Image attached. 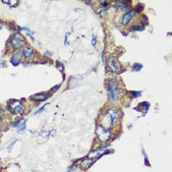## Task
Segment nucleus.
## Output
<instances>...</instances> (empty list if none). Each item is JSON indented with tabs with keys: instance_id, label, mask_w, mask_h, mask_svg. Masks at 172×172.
Instances as JSON below:
<instances>
[{
	"instance_id": "obj_1",
	"label": "nucleus",
	"mask_w": 172,
	"mask_h": 172,
	"mask_svg": "<svg viewBox=\"0 0 172 172\" xmlns=\"http://www.w3.org/2000/svg\"><path fill=\"white\" fill-rule=\"evenodd\" d=\"M120 118H121V111L116 107H108L102 113L101 125L109 128V129H113L118 125Z\"/></svg>"
},
{
	"instance_id": "obj_2",
	"label": "nucleus",
	"mask_w": 172,
	"mask_h": 172,
	"mask_svg": "<svg viewBox=\"0 0 172 172\" xmlns=\"http://www.w3.org/2000/svg\"><path fill=\"white\" fill-rule=\"evenodd\" d=\"M122 94V89L117 81H111L107 85V95L110 102H116Z\"/></svg>"
},
{
	"instance_id": "obj_3",
	"label": "nucleus",
	"mask_w": 172,
	"mask_h": 172,
	"mask_svg": "<svg viewBox=\"0 0 172 172\" xmlns=\"http://www.w3.org/2000/svg\"><path fill=\"white\" fill-rule=\"evenodd\" d=\"M95 136H97V139L98 140V142H101V144H104L109 142L111 138L113 136V131L112 129H109V128H106L104 126L98 124L97 126V129H95Z\"/></svg>"
},
{
	"instance_id": "obj_4",
	"label": "nucleus",
	"mask_w": 172,
	"mask_h": 172,
	"mask_svg": "<svg viewBox=\"0 0 172 172\" xmlns=\"http://www.w3.org/2000/svg\"><path fill=\"white\" fill-rule=\"evenodd\" d=\"M7 110L12 115H18L21 116L25 112V105L21 101H17V99H12L7 104Z\"/></svg>"
},
{
	"instance_id": "obj_5",
	"label": "nucleus",
	"mask_w": 172,
	"mask_h": 172,
	"mask_svg": "<svg viewBox=\"0 0 172 172\" xmlns=\"http://www.w3.org/2000/svg\"><path fill=\"white\" fill-rule=\"evenodd\" d=\"M26 45V39L20 33H16L10 38V46L13 49H21Z\"/></svg>"
},
{
	"instance_id": "obj_6",
	"label": "nucleus",
	"mask_w": 172,
	"mask_h": 172,
	"mask_svg": "<svg viewBox=\"0 0 172 172\" xmlns=\"http://www.w3.org/2000/svg\"><path fill=\"white\" fill-rule=\"evenodd\" d=\"M108 153H109V151L107 150L106 147H98V149L91 150L90 151V154H88L87 157L91 158L93 160L95 161V159L101 157L103 154H108Z\"/></svg>"
},
{
	"instance_id": "obj_7",
	"label": "nucleus",
	"mask_w": 172,
	"mask_h": 172,
	"mask_svg": "<svg viewBox=\"0 0 172 172\" xmlns=\"http://www.w3.org/2000/svg\"><path fill=\"white\" fill-rule=\"evenodd\" d=\"M108 67L110 68V70L113 72V73L115 74H119V73H121V71H122V67H121V64H120V62L118 61V59L112 56V57H110L108 59Z\"/></svg>"
},
{
	"instance_id": "obj_8",
	"label": "nucleus",
	"mask_w": 172,
	"mask_h": 172,
	"mask_svg": "<svg viewBox=\"0 0 172 172\" xmlns=\"http://www.w3.org/2000/svg\"><path fill=\"white\" fill-rule=\"evenodd\" d=\"M136 14H137V12H136L135 9H132V10H129L128 12H126L125 14L123 15L122 17V20H121V25L123 27H126L130 24V22L132 21V19L135 18Z\"/></svg>"
},
{
	"instance_id": "obj_9",
	"label": "nucleus",
	"mask_w": 172,
	"mask_h": 172,
	"mask_svg": "<svg viewBox=\"0 0 172 172\" xmlns=\"http://www.w3.org/2000/svg\"><path fill=\"white\" fill-rule=\"evenodd\" d=\"M22 53H23V57L25 58L28 61H31L33 60L35 56V51L33 47L31 46H25L22 50Z\"/></svg>"
},
{
	"instance_id": "obj_10",
	"label": "nucleus",
	"mask_w": 172,
	"mask_h": 172,
	"mask_svg": "<svg viewBox=\"0 0 172 172\" xmlns=\"http://www.w3.org/2000/svg\"><path fill=\"white\" fill-rule=\"evenodd\" d=\"M22 57H23L22 51H20V50L16 51V52H14L13 55H12L11 58H10V63H11L13 66H18L19 64L21 63Z\"/></svg>"
},
{
	"instance_id": "obj_11",
	"label": "nucleus",
	"mask_w": 172,
	"mask_h": 172,
	"mask_svg": "<svg viewBox=\"0 0 172 172\" xmlns=\"http://www.w3.org/2000/svg\"><path fill=\"white\" fill-rule=\"evenodd\" d=\"M49 95L50 94H35L34 95H31V97H30V99L31 101H35V102H41L48 98Z\"/></svg>"
},
{
	"instance_id": "obj_12",
	"label": "nucleus",
	"mask_w": 172,
	"mask_h": 172,
	"mask_svg": "<svg viewBox=\"0 0 172 172\" xmlns=\"http://www.w3.org/2000/svg\"><path fill=\"white\" fill-rule=\"evenodd\" d=\"M94 160H93L91 158H89V157H86L81 160V162H80V167H81L82 169H88L90 168V167L94 164Z\"/></svg>"
},
{
	"instance_id": "obj_13",
	"label": "nucleus",
	"mask_w": 172,
	"mask_h": 172,
	"mask_svg": "<svg viewBox=\"0 0 172 172\" xmlns=\"http://www.w3.org/2000/svg\"><path fill=\"white\" fill-rule=\"evenodd\" d=\"M26 119H22L21 121H17L13 123V125H12V127H15L16 129H17V132L18 133H21L22 131H25L26 129Z\"/></svg>"
},
{
	"instance_id": "obj_14",
	"label": "nucleus",
	"mask_w": 172,
	"mask_h": 172,
	"mask_svg": "<svg viewBox=\"0 0 172 172\" xmlns=\"http://www.w3.org/2000/svg\"><path fill=\"white\" fill-rule=\"evenodd\" d=\"M130 1H118L115 3V7L116 9L119 11H126L128 9V4H130Z\"/></svg>"
},
{
	"instance_id": "obj_15",
	"label": "nucleus",
	"mask_w": 172,
	"mask_h": 172,
	"mask_svg": "<svg viewBox=\"0 0 172 172\" xmlns=\"http://www.w3.org/2000/svg\"><path fill=\"white\" fill-rule=\"evenodd\" d=\"M4 4H7L8 6H10L12 8L16 7L19 4V1L18 0H8V1H2Z\"/></svg>"
},
{
	"instance_id": "obj_16",
	"label": "nucleus",
	"mask_w": 172,
	"mask_h": 172,
	"mask_svg": "<svg viewBox=\"0 0 172 172\" xmlns=\"http://www.w3.org/2000/svg\"><path fill=\"white\" fill-rule=\"evenodd\" d=\"M131 31H142L145 30V27L144 26H137V25H133L131 27Z\"/></svg>"
},
{
	"instance_id": "obj_17",
	"label": "nucleus",
	"mask_w": 172,
	"mask_h": 172,
	"mask_svg": "<svg viewBox=\"0 0 172 172\" xmlns=\"http://www.w3.org/2000/svg\"><path fill=\"white\" fill-rule=\"evenodd\" d=\"M142 69H143V65H142V64L136 63L135 65L133 66V71H135V72H139V71H141Z\"/></svg>"
},
{
	"instance_id": "obj_18",
	"label": "nucleus",
	"mask_w": 172,
	"mask_h": 172,
	"mask_svg": "<svg viewBox=\"0 0 172 172\" xmlns=\"http://www.w3.org/2000/svg\"><path fill=\"white\" fill-rule=\"evenodd\" d=\"M67 172H81V169L79 168V166H76V165H73L71 167V168L68 170Z\"/></svg>"
},
{
	"instance_id": "obj_19",
	"label": "nucleus",
	"mask_w": 172,
	"mask_h": 172,
	"mask_svg": "<svg viewBox=\"0 0 172 172\" xmlns=\"http://www.w3.org/2000/svg\"><path fill=\"white\" fill-rule=\"evenodd\" d=\"M141 105L144 106V110H145V112H144V115H145V114L147 113V109L150 108V103H149V102H143Z\"/></svg>"
},
{
	"instance_id": "obj_20",
	"label": "nucleus",
	"mask_w": 172,
	"mask_h": 172,
	"mask_svg": "<svg viewBox=\"0 0 172 172\" xmlns=\"http://www.w3.org/2000/svg\"><path fill=\"white\" fill-rule=\"evenodd\" d=\"M47 104H48V103H47ZM47 104H45V105H43V106H41V108H39L38 110H37V111H35V112L34 113V115H37V114H38V113H41L42 111L45 110V107L47 106Z\"/></svg>"
},
{
	"instance_id": "obj_21",
	"label": "nucleus",
	"mask_w": 172,
	"mask_h": 172,
	"mask_svg": "<svg viewBox=\"0 0 172 172\" xmlns=\"http://www.w3.org/2000/svg\"><path fill=\"white\" fill-rule=\"evenodd\" d=\"M132 95L133 98H140L142 95V91H132Z\"/></svg>"
},
{
	"instance_id": "obj_22",
	"label": "nucleus",
	"mask_w": 172,
	"mask_h": 172,
	"mask_svg": "<svg viewBox=\"0 0 172 172\" xmlns=\"http://www.w3.org/2000/svg\"><path fill=\"white\" fill-rule=\"evenodd\" d=\"M101 8H108V7H110V3L103 1V2H101Z\"/></svg>"
},
{
	"instance_id": "obj_23",
	"label": "nucleus",
	"mask_w": 172,
	"mask_h": 172,
	"mask_svg": "<svg viewBox=\"0 0 172 172\" xmlns=\"http://www.w3.org/2000/svg\"><path fill=\"white\" fill-rule=\"evenodd\" d=\"M95 43H97V38L94 37H93V41H91V45H93V46H94L95 45Z\"/></svg>"
},
{
	"instance_id": "obj_24",
	"label": "nucleus",
	"mask_w": 172,
	"mask_h": 172,
	"mask_svg": "<svg viewBox=\"0 0 172 172\" xmlns=\"http://www.w3.org/2000/svg\"><path fill=\"white\" fill-rule=\"evenodd\" d=\"M45 56H47V57H51L52 56V53L49 52V51H45Z\"/></svg>"
},
{
	"instance_id": "obj_25",
	"label": "nucleus",
	"mask_w": 172,
	"mask_h": 172,
	"mask_svg": "<svg viewBox=\"0 0 172 172\" xmlns=\"http://www.w3.org/2000/svg\"><path fill=\"white\" fill-rule=\"evenodd\" d=\"M27 35H28V37L30 38V39H31V41H33V42L35 41V38H34V37H33V35H31V34H27Z\"/></svg>"
},
{
	"instance_id": "obj_26",
	"label": "nucleus",
	"mask_w": 172,
	"mask_h": 172,
	"mask_svg": "<svg viewBox=\"0 0 172 172\" xmlns=\"http://www.w3.org/2000/svg\"><path fill=\"white\" fill-rule=\"evenodd\" d=\"M101 59H102V62L104 63L105 62V59H104V50L101 52Z\"/></svg>"
},
{
	"instance_id": "obj_27",
	"label": "nucleus",
	"mask_w": 172,
	"mask_h": 172,
	"mask_svg": "<svg viewBox=\"0 0 172 172\" xmlns=\"http://www.w3.org/2000/svg\"><path fill=\"white\" fill-rule=\"evenodd\" d=\"M71 33H67L66 34V37H65V45H68V41H67V39H68V37L70 35Z\"/></svg>"
},
{
	"instance_id": "obj_28",
	"label": "nucleus",
	"mask_w": 172,
	"mask_h": 172,
	"mask_svg": "<svg viewBox=\"0 0 172 172\" xmlns=\"http://www.w3.org/2000/svg\"><path fill=\"white\" fill-rule=\"evenodd\" d=\"M16 142H17V141H14L13 143H12L11 145H10L9 147H8V150H11V147H13V146L15 145V144H16Z\"/></svg>"
},
{
	"instance_id": "obj_29",
	"label": "nucleus",
	"mask_w": 172,
	"mask_h": 172,
	"mask_svg": "<svg viewBox=\"0 0 172 172\" xmlns=\"http://www.w3.org/2000/svg\"><path fill=\"white\" fill-rule=\"evenodd\" d=\"M2 117H1V115H0V130H1V127H2Z\"/></svg>"
},
{
	"instance_id": "obj_30",
	"label": "nucleus",
	"mask_w": 172,
	"mask_h": 172,
	"mask_svg": "<svg viewBox=\"0 0 172 172\" xmlns=\"http://www.w3.org/2000/svg\"><path fill=\"white\" fill-rule=\"evenodd\" d=\"M59 88H60V85H58L56 88H53V89L51 90V91H57V89H59Z\"/></svg>"
},
{
	"instance_id": "obj_31",
	"label": "nucleus",
	"mask_w": 172,
	"mask_h": 172,
	"mask_svg": "<svg viewBox=\"0 0 172 172\" xmlns=\"http://www.w3.org/2000/svg\"><path fill=\"white\" fill-rule=\"evenodd\" d=\"M2 28H3V24H2V21H0V31L2 30Z\"/></svg>"
},
{
	"instance_id": "obj_32",
	"label": "nucleus",
	"mask_w": 172,
	"mask_h": 172,
	"mask_svg": "<svg viewBox=\"0 0 172 172\" xmlns=\"http://www.w3.org/2000/svg\"><path fill=\"white\" fill-rule=\"evenodd\" d=\"M0 164H1V159H0Z\"/></svg>"
}]
</instances>
